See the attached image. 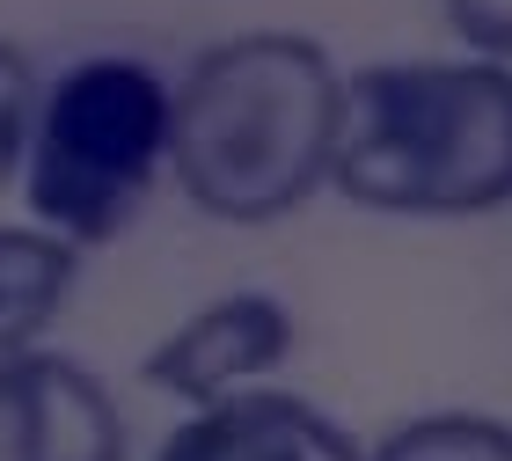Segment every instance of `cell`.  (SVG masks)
Listing matches in <instances>:
<instances>
[{"instance_id": "1", "label": "cell", "mask_w": 512, "mask_h": 461, "mask_svg": "<svg viewBox=\"0 0 512 461\" xmlns=\"http://www.w3.org/2000/svg\"><path fill=\"white\" fill-rule=\"evenodd\" d=\"M344 74L300 30H242L191 59L169 96V176L198 213L264 227L300 213L337 161Z\"/></svg>"}, {"instance_id": "2", "label": "cell", "mask_w": 512, "mask_h": 461, "mask_svg": "<svg viewBox=\"0 0 512 461\" xmlns=\"http://www.w3.org/2000/svg\"><path fill=\"white\" fill-rule=\"evenodd\" d=\"M330 183L366 213L469 220L512 205V66L388 59L344 81Z\"/></svg>"}, {"instance_id": "3", "label": "cell", "mask_w": 512, "mask_h": 461, "mask_svg": "<svg viewBox=\"0 0 512 461\" xmlns=\"http://www.w3.org/2000/svg\"><path fill=\"white\" fill-rule=\"evenodd\" d=\"M169 169V88L154 66L96 52L37 96L30 125V213L74 249H103L147 213Z\"/></svg>"}, {"instance_id": "4", "label": "cell", "mask_w": 512, "mask_h": 461, "mask_svg": "<svg viewBox=\"0 0 512 461\" xmlns=\"http://www.w3.org/2000/svg\"><path fill=\"white\" fill-rule=\"evenodd\" d=\"M293 352V308L278 293H220L205 301L191 322H176L169 337L147 352L139 381L161 388L176 403H220L235 388H256V374H271L278 359Z\"/></svg>"}, {"instance_id": "5", "label": "cell", "mask_w": 512, "mask_h": 461, "mask_svg": "<svg viewBox=\"0 0 512 461\" xmlns=\"http://www.w3.org/2000/svg\"><path fill=\"white\" fill-rule=\"evenodd\" d=\"M0 461H125L118 396L59 352L0 359Z\"/></svg>"}, {"instance_id": "6", "label": "cell", "mask_w": 512, "mask_h": 461, "mask_svg": "<svg viewBox=\"0 0 512 461\" xmlns=\"http://www.w3.org/2000/svg\"><path fill=\"white\" fill-rule=\"evenodd\" d=\"M154 461H366L359 440L330 410L286 388H235L220 403H198Z\"/></svg>"}, {"instance_id": "7", "label": "cell", "mask_w": 512, "mask_h": 461, "mask_svg": "<svg viewBox=\"0 0 512 461\" xmlns=\"http://www.w3.org/2000/svg\"><path fill=\"white\" fill-rule=\"evenodd\" d=\"M81 279V249L52 227H0V359L30 352Z\"/></svg>"}, {"instance_id": "8", "label": "cell", "mask_w": 512, "mask_h": 461, "mask_svg": "<svg viewBox=\"0 0 512 461\" xmlns=\"http://www.w3.org/2000/svg\"><path fill=\"white\" fill-rule=\"evenodd\" d=\"M366 461H512V425L483 410H432L395 425Z\"/></svg>"}, {"instance_id": "9", "label": "cell", "mask_w": 512, "mask_h": 461, "mask_svg": "<svg viewBox=\"0 0 512 461\" xmlns=\"http://www.w3.org/2000/svg\"><path fill=\"white\" fill-rule=\"evenodd\" d=\"M30 125H37V66L22 44L0 37V198L22 176V154H30Z\"/></svg>"}, {"instance_id": "10", "label": "cell", "mask_w": 512, "mask_h": 461, "mask_svg": "<svg viewBox=\"0 0 512 461\" xmlns=\"http://www.w3.org/2000/svg\"><path fill=\"white\" fill-rule=\"evenodd\" d=\"M447 22L476 59L512 66V0H447Z\"/></svg>"}]
</instances>
